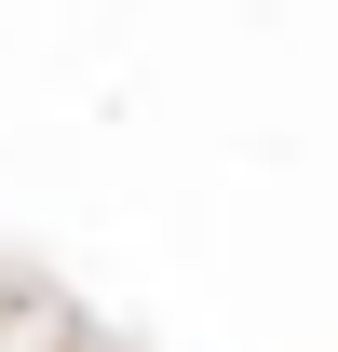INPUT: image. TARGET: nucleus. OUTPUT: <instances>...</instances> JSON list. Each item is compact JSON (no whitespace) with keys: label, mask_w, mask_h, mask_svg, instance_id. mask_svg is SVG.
Returning a JSON list of instances; mask_svg holds the SVG:
<instances>
[{"label":"nucleus","mask_w":338,"mask_h":352,"mask_svg":"<svg viewBox=\"0 0 338 352\" xmlns=\"http://www.w3.org/2000/svg\"><path fill=\"white\" fill-rule=\"evenodd\" d=\"M0 352H82L68 298H0Z\"/></svg>","instance_id":"1"}]
</instances>
